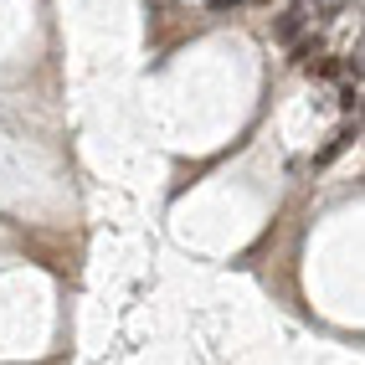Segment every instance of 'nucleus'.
<instances>
[{"label":"nucleus","instance_id":"nucleus-1","mask_svg":"<svg viewBox=\"0 0 365 365\" xmlns=\"http://www.w3.org/2000/svg\"><path fill=\"white\" fill-rule=\"evenodd\" d=\"M350 139H355V129H339V134H334V139H329V150H324V155H319V165H329V160H334V155H339V150H345V144H350Z\"/></svg>","mask_w":365,"mask_h":365}]
</instances>
